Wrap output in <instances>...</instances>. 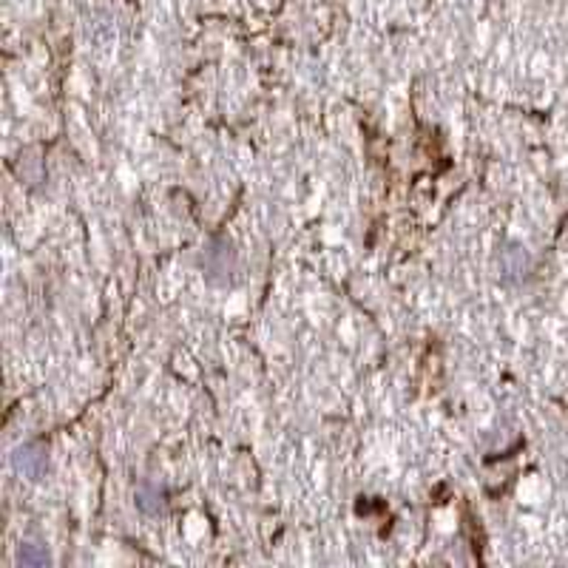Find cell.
Here are the masks:
<instances>
[{"label": "cell", "instance_id": "2", "mask_svg": "<svg viewBox=\"0 0 568 568\" xmlns=\"http://www.w3.org/2000/svg\"><path fill=\"white\" fill-rule=\"evenodd\" d=\"M18 560H20L23 565H46V563H49V554L40 551L37 546H23L20 554H18Z\"/></svg>", "mask_w": 568, "mask_h": 568}, {"label": "cell", "instance_id": "1", "mask_svg": "<svg viewBox=\"0 0 568 568\" xmlns=\"http://www.w3.org/2000/svg\"><path fill=\"white\" fill-rule=\"evenodd\" d=\"M15 464H18V469L20 472H26V475H32V478H37L40 475V466H43V457L40 455H35V449H20L18 455H15Z\"/></svg>", "mask_w": 568, "mask_h": 568}]
</instances>
